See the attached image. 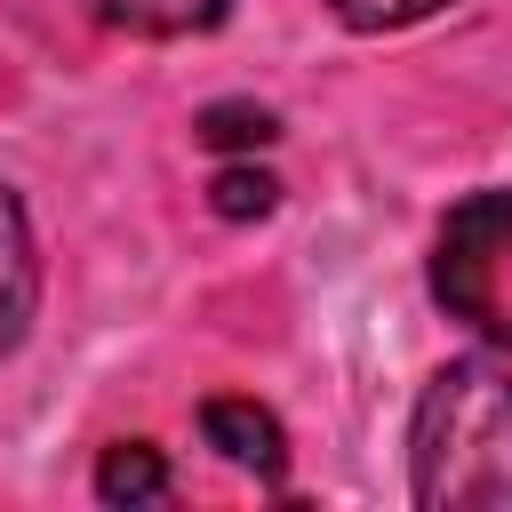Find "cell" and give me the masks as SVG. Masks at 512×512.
Segmentation results:
<instances>
[{"label":"cell","mask_w":512,"mask_h":512,"mask_svg":"<svg viewBox=\"0 0 512 512\" xmlns=\"http://www.w3.org/2000/svg\"><path fill=\"white\" fill-rule=\"evenodd\" d=\"M408 488L424 512H512V368L448 360L408 416Z\"/></svg>","instance_id":"cell-1"},{"label":"cell","mask_w":512,"mask_h":512,"mask_svg":"<svg viewBox=\"0 0 512 512\" xmlns=\"http://www.w3.org/2000/svg\"><path fill=\"white\" fill-rule=\"evenodd\" d=\"M432 304L512 352V192H464L432 240Z\"/></svg>","instance_id":"cell-2"},{"label":"cell","mask_w":512,"mask_h":512,"mask_svg":"<svg viewBox=\"0 0 512 512\" xmlns=\"http://www.w3.org/2000/svg\"><path fill=\"white\" fill-rule=\"evenodd\" d=\"M200 440L224 456V464H240V472H256V480H280L288 472V432H280V416L272 408H256V400H208L200 408Z\"/></svg>","instance_id":"cell-3"},{"label":"cell","mask_w":512,"mask_h":512,"mask_svg":"<svg viewBox=\"0 0 512 512\" xmlns=\"http://www.w3.org/2000/svg\"><path fill=\"white\" fill-rule=\"evenodd\" d=\"M32 312H40V256H32L24 200H16V192H8V176H0V360L24 344Z\"/></svg>","instance_id":"cell-4"},{"label":"cell","mask_w":512,"mask_h":512,"mask_svg":"<svg viewBox=\"0 0 512 512\" xmlns=\"http://www.w3.org/2000/svg\"><path fill=\"white\" fill-rule=\"evenodd\" d=\"M232 0H88L96 24L112 32H136V40H192V32H216Z\"/></svg>","instance_id":"cell-5"},{"label":"cell","mask_w":512,"mask_h":512,"mask_svg":"<svg viewBox=\"0 0 512 512\" xmlns=\"http://www.w3.org/2000/svg\"><path fill=\"white\" fill-rule=\"evenodd\" d=\"M96 496H104L112 512L160 504V496H168V456H160L152 440H112V448L96 456Z\"/></svg>","instance_id":"cell-6"},{"label":"cell","mask_w":512,"mask_h":512,"mask_svg":"<svg viewBox=\"0 0 512 512\" xmlns=\"http://www.w3.org/2000/svg\"><path fill=\"white\" fill-rule=\"evenodd\" d=\"M208 208H216L224 224L272 216V208H280V176H272V168H256V160H232V168H216V184H208Z\"/></svg>","instance_id":"cell-7"},{"label":"cell","mask_w":512,"mask_h":512,"mask_svg":"<svg viewBox=\"0 0 512 512\" xmlns=\"http://www.w3.org/2000/svg\"><path fill=\"white\" fill-rule=\"evenodd\" d=\"M192 136H200V144H216V152H256V144H272V136H280V120H272L264 104H208V112L192 120Z\"/></svg>","instance_id":"cell-8"},{"label":"cell","mask_w":512,"mask_h":512,"mask_svg":"<svg viewBox=\"0 0 512 512\" xmlns=\"http://www.w3.org/2000/svg\"><path fill=\"white\" fill-rule=\"evenodd\" d=\"M352 32H408V24H424V16H440L448 0H328Z\"/></svg>","instance_id":"cell-9"}]
</instances>
